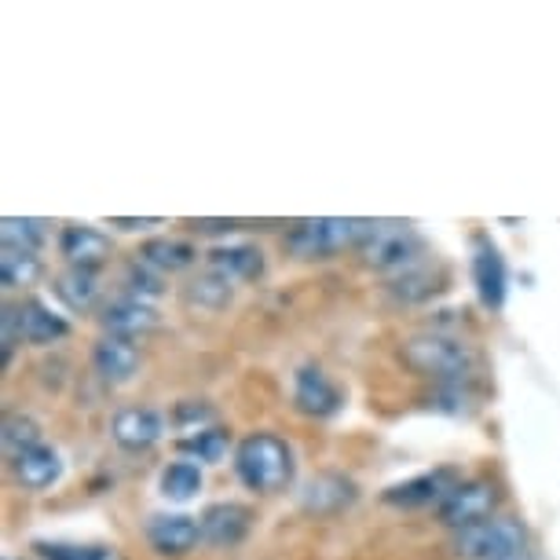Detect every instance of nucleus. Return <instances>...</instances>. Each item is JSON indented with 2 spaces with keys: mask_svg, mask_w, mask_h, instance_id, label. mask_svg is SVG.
I'll return each mask as SVG.
<instances>
[{
  "mask_svg": "<svg viewBox=\"0 0 560 560\" xmlns=\"http://www.w3.org/2000/svg\"><path fill=\"white\" fill-rule=\"evenodd\" d=\"M235 472L249 491L275 494L293 480V451L271 432H253L235 447Z\"/></svg>",
  "mask_w": 560,
  "mask_h": 560,
  "instance_id": "nucleus-1",
  "label": "nucleus"
},
{
  "mask_svg": "<svg viewBox=\"0 0 560 560\" xmlns=\"http://www.w3.org/2000/svg\"><path fill=\"white\" fill-rule=\"evenodd\" d=\"M370 231H374L370 220H352V217L301 220V224H293V231L287 235V249L298 260H323L348 246H363Z\"/></svg>",
  "mask_w": 560,
  "mask_h": 560,
  "instance_id": "nucleus-2",
  "label": "nucleus"
},
{
  "mask_svg": "<svg viewBox=\"0 0 560 560\" xmlns=\"http://www.w3.org/2000/svg\"><path fill=\"white\" fill-rule=\"evenodd\" d=\"M404 363L440 385H465L472 374V352L447 334H418L404 345Z\"/></svg>",
  "mask_w": 560,
  "mask_h": 560,
  "instance_id": "nucleus-3",
  "label": "nucleus"
},
{
  "mask_svg": "<svg viewBox=\"0 0 560 560\" xmlns=\"http://www.w3.org/2000/svg\"><path fill=\"white\" fill-rule=\"evenodd\" d=\"M454 549L465 560H516L527 557V535L513 516H491V521L458 532Z\"/></svg>",
  "mask_w": 560,
  "mask_h": 560,
  "instance_id": "nucleus-4",
  "label": "nucleus"
},
{
  "mask_svg": "<svg viewBox=\"0 0 560 560\" xmlns=\"http://www.w3.org/2000/svg\"><path fill=\"white\" fill-rule=\"evenodd\" d=\"M359 253L377 271H410L418 264L421 235L407 224H374Z\"/></svg>",
  "mask_w": 560,
  "mask_h": 560,
  "instance_id": "nucleus-5",
  "label": "nucleus"
},
{
  "mask_svg": "<svg viewBox=\"0 0 560 560\" xmlns=\"http://www.w3.org/2000/svg\"><path fill=\"white\" fill-rule=\"evenodd\" d=\"M494 502H499V488L491 480H465L440 502V521L454 532H465L472 524L491 521Z\"/></svg>",
  "mask_w": 560,
  "mask_h": 560,
  "instance_id": "nucleus-6",
  "label": "nucleus"
},
{
  "mask_svg": "<svg viewBox=\"0 0 560 560\" xmlns=\"http://www.w3.org/2000/svg\"><path fill=\"white\" fill-rule=\"evenodd\" d=\"M472 282H477L483 308L499 312L505 304V290H510V271H505L499 246H491L488 238H480L477 253H472Z\"/></svg>",
  "mask_w": 560,
  "mask_h": 560,
  "instance_id": "nucleus-7",
  "label": "nucleus"
},
{
  "mask_svg": "<svg viewBox=\"0 0 560 560\" xmlns=\"http://www.w3.org/2000/svg\"><path fill=\"white\" fill-rule=\"evenodd\" d=\"M454 488H458V477H454V469H432V472H421V477L407 480V483H396V488H388L385 502L399 505V510H418V505L443 502Z\"/></svg>",
  "mask_w": 560,
  "mask_h": 560,
  "instance_id": "nucleus-8",
  "label": "nucleus"
},
{
  "mask_svg": "<svg viewBox=\"0 0 560 560\" xmlns=\"http://www.w3.org/2000/svg\"><path fill=\"white\" fill-rule=\"evenodd\" d=\"M293 399H298V407L312 418H330L345 404L341 388H337L319 366H301L298 370V377H293Z\"/></svg>",
  "mask_w": 560,
  "mask_h": 560,
  "instance_id": "nucleus-9",
  "label": "nucleus"
},
{
  "mask_svg": "<svg viewBox=\"0 0 560 560\" xmlns=\"http://www.w3.org/2000/svg\"><path fill=\"white\" fill-rule=\"evenodd\" d=\"M147 538H151V546L162 557H184V553H191L198 546V538H202V521L184 516V513L154 516V521L147 524Z\"/></svg>",
  "mask_w": 560,
  "mask_h": 560,
  "instance_id": "nucleus-10",
  "label": "nucleus"
},
{
  "mask_svg": "<svg viewBox=\"0 0 560 560\" xmlns=\"http://www.w3.org/2000/svg\"><path fill=\"white\" fill-rule=\"evenodd\" d=\"M114 440H118V447L125 451H147L154 447L158 440H162L165 432V421L158 410H147V407H125L114 415Z\"/></svg>",
  "mask_w": 560,
  "mask_h": 560,
  "instance_id": "nucleus-11",
  "label": "nucleus"
},
{
  "mask_svg": "<svg viewBox=\"0 0 560 560\" xmlns=\"http://www.w3.org/2000/svg\"><path fill=\"white\" fill-rule=\"evenodd\" d=\"M249 524H253L249 505L217 502L202 513V538L213 546H238L249 535Z\"/></svg>",
  "mask_w": 560,
  "mask_h": 560,
  "instance_id": "nucleus-12",
  "label": "nucleus"
},
{
  "mask_svg": "<svg viewBox=\"0 0 560 560\" xmlns=\"http://www.w3.org/2000/svg\"><path fill=\"white\" fill-rule=\"evenodd\" d=\"M59 253L67 257L70 268L96 271L100 264H107V257H110V242H107V235H100L96 228L70 224V228H62V235H59Z\"/></svg>",
  "mask_w": 560,
  "mask_h": 560,
  "instance_id": "nucleus-13",
  "label": "nucleus"
},
{
  "mask_svg": "<svg viewBox=\"0 0 560 560\" xmlns=\"http://www.w3.org/2000/svg\"><path fill=\"white\" fill-rule=\"evenodd\" d=\"M92 363H96L103 382L125 385V382H132V374L140 370V348H136L132 341H125V337L107 334L96 345V352H92Z\"/></svg>",
  "mask_w": 560,
  "mask_h": 560,
  "instance_id": "nucleus-14",
  "label": "nucleus"
},
{
  "mask_svg": "<svg viewBox=\"0 0 560 560\" xmlns=\"http://www.w3.org/2000/svg\"><path fill=\"white\" fill-rule=\"evenodd\" d=\"M103 326L114 334V337H125V341H132V337H143L151 334L158 326V312L151 304L136 301V298H121L103 308Z\"/></svg>",
  "mask_w": 560,
  "mask_h": 560,
  "instance_id": "nucleus-15",
  "label": "nucleus"
},
{
  "mask_svg": "<svg viewBox=\"0 0 560 560\" xmlns=\"http://www.w3.org/2000/svg\"><path fill=\"white\" fill-rule=\"evenodd\" d=\"M352 502H355V483L337 477V472H323V477H315L301 494V505L315 516H330V513L345 510V505H352Z\"/></svg>",
  "mask_w": 560,
  "mask_h": 560,
  "instance_id": "nucleus-16",
  "label": "nucleus"
},
{
  "mask_svg": "<svg viewBox=\"0 0 560 560\" xmlns=\"http://www.w3.org/2000/svg\"><path fill=\"white\" fill-rule=\"evenodd\" d=\"M15 319H19V341H26V345H51V341H59V337H67L70 330L67 319H59V315L40 301L19 304Z\"/></svg>",
  "mask_w": 560,
  "mask_h": 560,
  "instance_id": "nucleus-17",
  "label": "nucleus"
},
{
  "mask_svg": "<svg viewBox=\"0 0 560 560\" xmlns=\"http://www.w3.org/2000/svg\"><path fill=\"white\" fill-rule=\"evenodd\" d=\"M12 465H15V480L23 483V488H30V491L51 488V483L59 480V472H62L59 454L51 447H45V443H40V447L23 451V454H15Z\"/></svg>",
  "mask_w": 560,
  "mask_h": 560,
  "instance_id": "nucleus-18",
  "label": "nucleus"
},
{
  "mask_svg": "<svg viewBox=\"0 0 560 560\" xmlns=\"http://www.w3.org/2000/svg\"><path fill=\"white\" fill-rule=\"evenodd\" d=\"M56 298L70 312H92L100 301V279L89 268H67L56 275Z\"/></svg>",
  "mask_w": 560,
  "mask_h": 560,
  "instance_id": "nucleus-19",
  "label": "nucleus"
},
{
  "mask_svg": "<svg viewBox=\"0 0 560 560\" xmlns=\"http://www.w3.org/2000/svg\"><path fill=\"white\" fill-rule=\"evenodd\" d=\"M40 279V257L30 249H15V246H4L0 249V282L8 290H23V287H34Z\"/></svg>",
  "mask_w": 560,
  "mask_h": 560,
  "instance_id": "nucleus-20",
  "label": "nucleus"
},
{
  "mask_svg": "<svg viewBox=\"0 0 560 560\" xmlns=\"http://www.w3.org/2000/svg\"><path fill=\"white\" fill-rule=\"evenodd\" d=\"M209 268L228 275V279L235 282V279H257L264 271V260H260V253L249 246H224V249L209 253Z\"/></svg>",
  "mask_w": 560,
  "mask_h": 560,
  "instance_id": "nucleus-21",
  "label": "nucleus"
},
{
  "mask_svg": "<svg viewBox=\"0 0 560 560\" xmlns=\"http://www.w3.org/2000/svg\"><path fill=\"white\" fill-rule=\"evenodd\" d=\"M140 257L143 264H151L154 271H184L195 264V249L176 238H151V242H143Z\"/></svg>",
  "mask_w": 560,
  "mask_h": 560,
  "instance_id": "nucleus-22",
  "label": "nucleus"
},
{
  "mask_svg": "<svg viewBox=\"0 0 560 560\" xmlns=\"http://www.w3.org/2000/svg\"><path fill=\"white\" fill-rule=\"evenodd\" d=\"M202 491V469L195 462H173L162 472V494L168 502H191Z\"/></svg>",
  "mask_w": 560,
  "mask_h": 560,
  "instance_id": "nucleus-23",
  "label": "nucleus"
},
{
  "mask_svg": "<svg viewBox=\"0 0 560 560\" xmlns=\"http://www.w3.org/2000/svg\"><path fill=\"white\" fill-rule=\"evenodd\" d=\"M231 287H235V282H231L228 275L209 268L206 275H198L191 287H187V304H198V308L217 312L231 301Z\"/></svg>",
  "mask_w": 560,
  "mask_h": 560,
  "instance_id": "nucleus-24",
  "label": "nucleus"
},
{
  "mask_svg": "<svg viewBox=\"0 0 560 560\" xmlns=\"http://www.w3.org/2000/svg\"><path fill=\"white\" fill-rule=\"evenodd\" d=\"M0 238H4V246L40 253V246H45V238H48V231H45V220L4 217V224H0Z\"/></svg>",
  "mask_w": 560,
  "mask_h": 560,
  "instance_id": "nucleus-25",
  "label": "nucleus"
},
{
  "mask_svg": "<svg viewBox=\"0 0 560 560\" xmlns=\"http://www.w3.org/2000/svg\"><path fill=\"white\" fill-rule=\"evenodd\" d=\"M179 451L195 454L198 462H220L228 454V432L224 429H195V436L179 440Z\"/></svg>",
  "mask_w": 560,
  "mask_h": 560,
  "instance_id": "nucleus-26",
  "label": "nucleus"
},
{
  "mask_svg": "<svg viewBox=\"0 0 560 560\" xmlns=\"http://www.w3.org/2000/svg\"><path fill=\"white\" fill-rule=\"evenodd\" d=\"M4 447L12 451V458L30 447H40V425L26 415H12L4 421Z\"/></svg>",
  "mask_w": 560,
  "mask_h": 560,
  "instance_id": "nucleus-27",
  "label": "nucleus"
},
{
  "mask_svg": "<svg viewBox=\"0 0 560 560\" xmlns=\"http://www.w3.org/2000/svg\"><path fill=\"white\" fill-rule=\"evenodd\" d=\"M40 557L45 560H118L107 546H70V542H40Z\"/></svg>",
  "mask_w": 560,
  "mask_h": 560,
  "instance_id": "nucleus-28",
  "label": "nucleus"
},
{
  "mask_svg": "<svg viewBox=\"0 0 560 560\" xmlns=\"http://www.w3.org/2000/svg\"><path fill=\"white\" fill-rule=\"evenodd\" d=\"M436 282H440V279H436V275H432L429 268H418V264H415L410 271H404V279H399L393 290H396L404 301H421V298H432L436 290H443V287H436Z\"/></svg>",
  "mask_w": 560,
  "mask_h": 560,
  "instance_id": "nucleus-29",
  "label": "nucleus"
},
{
  "mask_svg": "<svg viewBox=\"0 0 560 560\" xmlns=\"http://www.w3.org/2000/svg\"><path fill=\"white\" fill-rule=\"evenodd\" d=\"M125 282H129V298L136 301H154L162 298V271H151V264H136V268H129V275H125Z\"/></svg>",
  "mask_w": 560,
  "mask_h": 560,
  "instance_id": "nucleus-30",
  "label": "nucleus"
},
{
  "mask_svg": "<svg viewBox=\"0 0 560 560\" xmlns=\"http://www.w3.org/2000/svg\"><path fill=\"white\" fill-rule=\"evenodd\" d=\"M110 224H114V228H125V231H136V228H154L158 220H154V217H151V220H121V217H118V220H110Z\"/></svg>",
  "mask_w": 560,
  "mask_h": 560,
  "instance_id": "nucleus-31",
  "label": "nucleus"
},
{
  "mask_svg": "<svg viewBox=\"0 0 560 560\" xmlns=\"http://www.w3.org/2000/svg\"><path fill=\"white\" fill-rule=\"evenodd\" d=\"M516 560H532V557H516Z\"/></svg>",
  "mask_w": 560,
  "mask_h": 560,
  "instance_id": "nucleus-32",
  "label": "nucleus"
}]
</instances>
